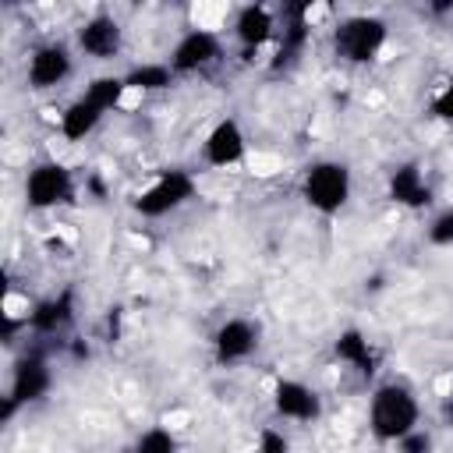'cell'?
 Here are the masks:
<instances>
[{"label":"cell","instance_id":"1","mask_svg":"<svg viewBox=\"0 0 453 453\" xmlns=\"http://www.w3.org/2000/svg\"><path fill=\"white\" fill-rule=\"evenodd\" d=\"M418 418H421V403L403 382H386V386H379L372 393L368 425H372V432L379 439L400 442L403 435L418 432Z\"/></svg>","mask_w":453,"mask_h":453},{"label":"cell","instance_id":"10","mask_svg":"<svg viewBox=\"0 0 453 453\" xmlns=\"http://www.w3.org/2000/svg\"><path fill=\"white\" fill-rule=\"evenodd\" d=\"M212 347H216V357H219L223 365L244 361V357L258 347V329H255L248 319H226V322L216 329Z\"/></svg>","mask_w":453,"mask_h":453},{"label":"cell","instance_id":"18","mask_svg":"<svg viewBox=\"0 0 453 453\" xmlns=\"http://www.w3.org/2000/svg\"><path fill=\"white\" fill-rule=\"evenodd\" d=\"M124 81H127V88H134V92H156V88H166L170 81H173V67L170 64H142V67H134L131 74H124Z\"/></svg>","mask_w":453,"mask_h":453},{"label":"cell","instance_id":"15","mask_svg":"<svg viewBox=\"0 0 453 453\" xmlns=\"http://www.w3.org/2000/svg\"><path fill=\"white\" fill-rule=\"evenodd\" d=\"M389 198L400 202V205H407V209H421V205L432 202V188L425 184V173L414 163H407V166H400L389 177Z\"/></svg>","mask_w":453,"mask_h":453},{"label":"cell","instance_id":"8","mask_svg":"<svg viewBox=\"0 0 453 453\" xmlns=\"http://www.w3.org/2000/svg\"><path fill=\"white\" fill-rule=\"evenodd\" d=\"M273 407L280 418H290V421H315L322 414V403L319 396L297 382V379H280L276 389H273Z\"/></svg>","mask_w":453,"mask_h":453},{"label":"cell","instance_id":"14","mask_svg":"<svg viewBox=\"0 0 453 453\" xmlns=\"http://www.w3.org/2000/svg\"><path fill=\"white\" fill-rule=\"evenodd\" d=\"M103 113H106V110H103L92 96L74 99V103L60 113V138H64V142H81L85 134H92V131L99 127Z\"/></svg>","mask_w":453,"mask_h":453},{"label":"cell","instance_id":"6","mask_svg":"<svg viewBox=\"0 0 453 453\" xmlns=\"http://www.w3.org/2000/svg\"><path fill=\"white\" fill-rule=\"evenodd\" d=\"M202 156L209 166H237L248 156V138L234 117H223L212 124V131L202 142Z\"/></svg>","mask_w":453,"mask_h":453},{"label":"cell","instance_id":"4","mask_svg":"<svg viewBox=\"0 0 453 453\" xmlns=\"http://www.w3.org/2000/svg\"><path fill=\"white\" fill-rule=\"evenodd\" d=\"M195 195V177L188 170H163L138 198H134V209L149 219L156 216H166L173 209H180L188 198Z\"/></svg>","mask_w":453,"mask_h":453},{"label":"cell","instance_id":"13","mask_svg":"<svg viewBox=\"0 0 453 453\" xmlns=\"http://www.w3.org/2000/svg\"><path fill=\"white\" fill-rule=\"evenodd\" d=\"M46 389H50V368H46V361L35 357V354L21 357L18 368H14V379H11V400L14 403H32Z\"/></svg>","mask_w":453,"mask_h":453},{"label":"cell","instance_id":"2","mask_svg":"<svg viewBox=\"0 0 453 453\" xmlns=\"http://www.w3.org/2000/svg\"><path fill=\"white\" fill-rule=\"evenodd\" d=\"M301 191H304V202L322 212V216H333L347 205L350 198V170L336 159H319L308 166L304 180H301Z\"/></svg>","mask_w":453,"mask_h":453},{"label":"cell","instance_id":"22","mask_svg":"<svg viewBox=\"0 0 453 453\" xmlns=\"http://www.w3.org/2000/svg\"><path fill=\"white\" fill-rule=\"evenodd\" d=\"M262 449H287V439H283V435L265 432V435H262Z\"/></svg>","mask_w":453,"mask_h":453},{"label":"cell","instance_id":"7","mask_svg":"<svg viewBox=\"0 0 453 453\" xmlns=\"http://www.w3.org/2000/svg\"><path fill=\"white\" fill-rule=\"evenodd\" d=\"M216 57H219V39H216V32L195 28V32H188V35L173 46L170 67H173V74H195V71L216 64Z\"/></svg>","mask_w":453,"mask_h":453},{"label":"cell","instance_id":"5","mask_svg":"<svg viewBox=\"0 0 453 453\" xmlns=\"http://www.w3.org/2000/svg\"><path fill=\"white\" fill-rule=\"evenodd\" d=\"M71 191H74L71 170L57 159H46V163L32 166L28 177H25V202L32 209H57L71 198Z\"/></svg>","mask_w":453,"mask_h":453},{"label":"cell","instance_id":"17","mask_svg":"<svg viewBox=\"0 0 453 453\" xmlns=\"http://www.w3.org/2000/svg\"><path fill=\"white\" fill-rule=\"evenodd\" d=\"M336 357L347 361V365L357 368V372H372V365H375V354H372L368 340H365L357 329L340 333V340H336Z\"/></svg>","mask_w":453,"mask_h":453},{"label":"cell","instance_id":"19","mask_svg":"<svg viewBox=\"0 0 453 453\" xmlns=\"http://www.w3.org/2000/svg\"><path fill=\"white\" fill-rule=\"evenodd\" d=\"M173 446H177V439L170 435V425L152 428V432H145V435L138 439V449H142V453H170Z\"/></svg>","mask_w":453,"mask_h":453},{"label":"cell","instance_id":"11","mask_svg":"<svg viewBox=\"0 0 453 453\" xmlns=\"http://www.w3.org/2000/svg\"><path fill=\"white\" fill-rule=\"evenodd\" d=\"M78 46L96 60H113L120 53V25L110 14H96L92 21L81 25Z\"/></svg>","mask_w":453,"mask_h":453},{"label":"cell","instance_id":"21","mask_svg":"<svg viewBox=\"0 0 453 453\" xmlns=\"http://www.w3.org/2000/svg\"><path fill=\"white\" fill-rule=\"evenodd\" d=\"M432 113H435L439 120H449V124H453V81H446V85L435 92V99H432Z\"/></svg>","mask_w":453,"mask_h":453},{"label":"cell","instance_id":"20","mask_svg":"<svg viewBox=\"0 0 453 453\" xmlns=\"http://www.w3.org/2000/svg\"><path fill=\"white\" fill-rule=\"evenodd\" d=\"M428 241L439 244V248L453 244V209H446V212H439V216L432 219V226H428Z\"/></svg>","mask_w":453,"mask_h":453},{"label":"cell","instance_id":"9","mask_svg":"<svg viewBox=\"0 0 453 453\" xmlns=\"http://www.w3.org/2000/svg\"><path fill=\"white\" fill-rule=\"evenodd\" d=\"M71 74V53L67 46L60 42H50V46H39L28 60V85L32 88H57L64 78Z\"/></svg>","mask_w":453,"mask_h":453},{"label":"cell","instance_id":"16","mask_svg":"<svg viewBox=\"0 0 453 453\" xmlns=\"http://www.w3.org/2000/svg\"><path fill=\"white\" fill-rule=\"evenodd\" d=\"M71 315H74L71 311V294H60V297H50V301L35 304L28 311V322H32L35 333H57L71 322Z\"/></svg>","mask_w":453,"mask_h":453},{"label":"cell","instance_id":"23","mask_svg":"<svg viewBox=\"0 0 453 453\" xmlns=\"http://www.w3.org/2000/svg\"><path fill=\"white\" fill-rule=\"evenodd\" d=\"M449 7H453V0H432V11H435V14H446Z\"/></svg>","mask_w":453,"mask_h":453},{"label":"cell","instance_id":"3","mask_svg":"<svg viewBox=\"0 0 453 453\" xmlns=\"http://www.w3.org/2000/svg\"><path fill=\"white\" fill-rule=\"evenodd\" d=\"M386 46V21L375 14H354L336 28V50L350 64H368Z\"/></svg>","mask_w":453,"mask_h":453},{"label":"cell","instance_id":"12","mask_svg":"<svg viewBox=\"0 0 453 453\" xmlns=\"http://www.w3.org/2000/svg\"><path fill=\"white\" fill-rule=\"evenodd\" d=\"M234 35L241 39V46L258 50L276 35V14L265 4H248V7H241L237 21H234Z\"/></svg>","mask_w":453,"mask_h":453}]
</instances>
